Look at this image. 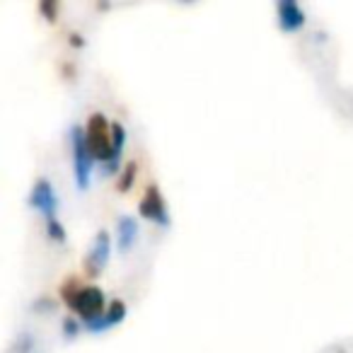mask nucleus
I'll return each mask as SVG.
<instances>
[{
  "mask_svg": "<svg viewBox=\"0 0 353 353\" xmlns=\"http://www.w3.org/2000/svg\"><path fill=\"white\" fill-rule=\"evenodd\" d=\"M85 138H88V148L92 152V160L99 162L102 167H107L114 160V136L112 126H109L104 114H92L85 126Z\"/></svg>",
  "mask_w": 353,
  "mask_h": 353,
  "instance_id": "2",
  "label": "nucleus"
},
{
  "mask_svg": "<svg viewBox=\"0 0 353 353\" xmlns=\"http://www.w3.org/2000/svg\"><path fill=\"white\" fill-rule=\"evenodd\" d=\"M15 353H32V348H34V339H32V334H20V339L15 341Z\"/></svg>",
  "mask_w": 353,
  "mask_h": 353,
  "instance_id": "12",
  "label": "nucleus"
},
{
  "mask_svg": "<svg viewBox=\"0 0 353 353\" xmlns=\"http://www.w3.org/2000/svg\"><path fill=\"white\" fill-rule=\"evenodd\" d=\"M78 332H80L78 319H75V317H65L63 319V336L65 339H75V336H78Z\"/></svg>",
  "mask_w": 353,
  "mask_h": 353,
  "instance_id": "14",
  "label": "nucleus"
},
{
  "mask_svg": "<svg viewBox=\"0 0 353 353\" xmlns=\"http://www.w3.org/2000/svg\"><path fill=\"white\" fill-rule=\"evenodd\" d=\"M61 298L85 324L94 322V319H99L107 312V300H104L102 288H97V285H80L78 279H68L61 285Z\"/></svg>",
  "mask_w": 353,
  "mask_h": 353,
  "instance_id": "1",
  "label": "nucleus"
},
{
  "mask_svg": "<svg viewBox=\"0 0 353 353\" xmlns=\"http://www.w3.org/2000/svg\"><path fill=\"white\" fill-rule=\"evenodd\" d=\"M39 12L46 17L49 22L56 20V15H59V6H56L54 0H44V3H39Z\"/></svg>",
  "mask_w": 353,
  "mask_h": 353,
  "instance_id": "13",
  "label": "nucleus"
},
{
  "mask_svg": "<svg viewBox=\"0 0 353 353\" xmlns=\"http://www.w3.org/2000/svg\"><path fill=\"white\" fill-rule=\"evenodd\" d=\"M138 213H141L143 218H148V221L157 223V225H170L167 203H165V199H162L160 189H157L155 184H150V187L145 189L141 203H138Z\"/></svg>",
  "mask_w": 353,
  "mask_h": 353,
  "instance_id": "6",
  "label": "nucleus"
},
{
  "mask_svg": "<svg viewBox=\"0 0 353 353\" xmlns=\"http://www.w3.org/2000/svg\"><path fill=\"white\" fill-rule=\"evenodd\" d=\"M46 232H49V237L54 242H65V228L59 223V218L56 221H46Z\"/></svg>",
  "mask_w": 353,
  "mask_h": 353,
  "instance_id": "11",
  "label": "nucleus"
},
{
  "mask_svg": "<svg viewBox=\"0 0 353 353\" xmlns=\"http://www.w3.org/2000/svg\"><path fill=\"white\" fill-rule=\"evenodd\" d=\"M70 44H73V46H83L85 41H83V37H80V34H70Z\"/></svg>",
  "mask_w": 353,
  "mask_h": 353,
  "instance_id": "15",
  "label": "nucleus"
},
{
  "mask_svg": "<svg viewBox=\"0 0 353 353\" xmlns=\"http://www.w3.org/2000/svg\"><path fill=\"white\" fill-rule=\"evenodd\" d=\"M123 317H126V303H123V300H112L109 307H107V312H104L99 319H94V322L85 324V327H88V332L99 334V332H107L109 327L121 324Z\"/></svg>",
  "mask_w": 353,
  "mask_h": 353,
  "instance_id": "8",
  "label": "nucleus"
},
{
  "mask_svg": "<svg viewBox=\"0 0 353 353\" xmlns=\"http://www.w3.org/2000/svg\"><path fill=\"white\" fill-rule=\"evenodd\" d=\"M109 256H112V237H109L107 230H99L92 240V247H90L88 256H85V271L88 276H99L109 264Z\"/></svg>",
  "mask_w": 353,
  "mask_h": 353,
  "instance_id": "4",
  "label": "nucleus"
},
{
  "mask_svg": "<svg viewBox=\"0 0 353 353\" xmlns=\"http://www.w3.org/2000/svg\"><path fill=\"white\" fill-rule=\"evenodd\" d=\"M136 174H138V165L136 162H128L126 167H123L121 172H119V179H117V189L121 194H126L128 189L133 187V182H136Z\"/></svg>",
  "mask_w": 353,
  "mask_h": 353,
  "instance_id": "10",
  "label": "nucleus"
},
{
  "mask_svg": "<svg viewBox=\"0 0 353 353\" xmlns=\"http://www.w3.org/2000/svg\"><path fill=\"white\" fill-rule=\"evenodd\" d=\"M30 206L34 211H39L46 221H56V211H59V199H56V192L51 187L49 179H37L34 187H32L30 194Z\"/></svg>",
  "mask_w": 353,
  "mask_h": 353,
  "instance_id": "5",
  "label": "nucleus"
},
{
  "mask_svg": "<svg viewBox=\"0 0 353 353\" xmlns=\"http://www.w3.org/2000/svg\"><path fill=\"white\" fill-rule=\"evenodd\" d=\"M70 152H73V176L75 187L80 192H88L90 182H92V152L88 148V138H85V128L75 123L70 128Z\"/></svg>",
  "mask_w": 353,
  "mask_h": 353,
  "instance_id": "3",
  "label": "nucleus"
},
{
  "mask_svg": "<svg viewBox=\"0 0 353 353\" xmlns=\"http://www.w3.org/2000/svg\"><path fill=\"white\" fill-rule=\"evenodd\" d=\"M276 15H279L281 32H285V34H295L307 22V15H305V10L295 0H281L279 6H276Z\"/></svg>",
  "mask_w": 353,
  "mask_h": 353,
  "instance_id": "7",
  "label": "nucleus"
},
{
  "mask_svg": "<svg viewBox=\"0 0 353 353\" xmlns=\"http://www.w3.org/2000/svg\"><path fill=\"white\" fill-rule=\"evenodd\" d=\"M138 240V223L131 216H119L117 218V247L121 254H128L131 247Z\"/></svg>",
  "mask_w": 353,
  "mask_h": 353,
  "instance_id": "9",
  "label": "nucleus"
}]
</instances>
